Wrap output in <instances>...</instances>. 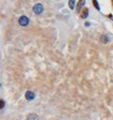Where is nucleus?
Segmentation results:
<instances>
[{"mask_svg": "<svg viewBox=\"0 0 113 120\" xmlns=\"http://www.w3.org/2000/svg\"><path fill=\"white\" fill-rule=\"evenodd\" d=\"M19 24L21 26H26L29 24V19L26 16H21L19 19Z\"/></svg>", "mask_w": 113, "mask_h": 120, "instance_id": "obj_1", "label": "nucleus"}, {"mask_svg": "<svg viewBox=\"0 0 113 120\" xmlns=\"http://www.w3.org/2000/svg\"><path fill=\"white\" fill-rule=\"evenodd\" d=\"M33 10H34L35 13H36V14H40V13L43 11V6H42L41 4H36V5L34 6Z\"/></svg>", "mask_w": 113, "mask_h": 120, "instance_id": "obj_2", "label": "nucleus"}, {"mask_svg": "<svg viewBox=\"0 0 113 120\" xmlns=\"http://www.w3.org/2000/svg\"><path fill=\"white\" fill-rule=\"evenodd\" d=\"M25 98L27 100H33L35 98V93L33 91H27L25 93Z\"/></svg>", "mask_w": 113, "mask_h": 120, "instance_id": "obj_3", "label": "nucleus"}, {"mask_svg": "<svg viewBox=\"0 0 113 120\" xmlns=\"http://www.w3.org/2000/svg\"><path fill=\"white\" fill-rule=\"evenodd\" d=\"M26 120H39L38 116L35 114V113H31L27 116V119Z\"/></svg>", "mask_w": 113, "mask_h": 120, "instance_id": "obj_4", "label": "nucleus"}, {"mask_svg": "<svg viewBox=\"0 0 113 120\" xmlns=\"http://www.w3.org/2000/svg\"><path fill=\"white\" fill-rule=\"evenodd\" d=\"M68 4H69V6H70V8H74V7H75V4H76V1H74V0H70L69 2H68Z\"/></svg>", "mask_w": 113, "mask_h": 120, "instance_id": "obj_5", "label": "nucleus"}, {"mask_svg": "<svg viewBox=\"0 0 113 120\" xmlns=\"http://www.w3.org/2000/svg\"><path fill=\"white\" fill-rule=\"evenodd\" d=\"M102 41H103L104 43H107V42H108L107 37H106V36H102Z\"/></svg>", "mask_w": 113, "mask_h": 120, "instance_id": "obj_6", "label": "nucleus"}, {"mask_svg": "<svg viewBox=\"0 0 113 120\" xmlns=\"http://www.w3.org/2000/svg\"><path fill=\"white\" fill-rule=\"evenodd\" d=\"M87 16H88V9L85 8V9H84V14L81 15V17H82V18H86Z\"/></svg>", "mask_w": 113, "mask_h": 120, "instance_id": "obj_7", "label": "nucleus"}, {"mask_svg": "<svg viewBox=\"0 0 113 120\" xmlns=\"http://www.w3.org/2000/svg\"><path fill=\"white\" fill-rule=\"evenodd\" d=\"M4 103H5L4 100H1V108H4V105H5Z\"/></svg>", "mask_w": 113, "mask_h": 120, "instance_id": "obj_8", "label": "nucleus"}]
</instances>
